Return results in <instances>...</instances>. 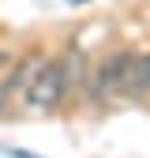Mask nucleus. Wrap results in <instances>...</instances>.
Returning <instances> with one entry per match:
<instances>
[{
  "mask_svg": "<svg viewBox=\"0 0 150 158\" xmlns=\"http://www.w3.org/2000/svg\"><path fill=\"white\" fill-rule=\"evenodd\" d=\"M0 154H8V158H41V154H30V151H15V147H0Z\"/></svg>",
  "mask_w": 150,
  "mask_h": 158,
  "instance_id": "obj_6",
  "label": "nucleus"
},
{
  "mask_svg": "<svg viewBox=\"0 0 150 158\" xmlns=\"http://www.w3.org/2000/svg\"><path fill=\"white\" fill-rule=\"evenodd\" d=\"M26 109L34 113H45V109H56V106H64V79H60V68H56V60H49L41 68V75L34 79V83L26 87V94L19 98Z\"/></svg>",
  "mask_w": 150,
  "mask_h": 158,
  "instance_id": "obj_2",
  "label": "nucleus"
},
{
  "mask_svg": "<svg viewBox=\"0 0 150 158\" xmlns=\"http://www.w3.org/2000/svg\"><path fill=\"white\" fill-rule=\"evenodd\" d=\"M120 87H124V53H105L98 64L90 68V79H86V94H94V102H116L120 98Z\"/></svg>",
  "mask_w": 150,
  "mask_h": 158,
  "instance_id": "obj_1",
  "label": "nucleus"
},
{
  "mask_svg": "<svg viewBox=\"0 0 150 158\" xmlns=\"http://www.w3.org/2000/svg\"><path fill=\"white\" fill-rule=\"evenodd\" d=\"M124 98L146 102L150 98V49H124Z\"/></svg>",
  "mask_w": 150,
  "mask_h": 158,
  "instance_id": "obj_3",
  "label": "nucleus"
},
{
  "mask_svg": "<svg viewBox=\"0 0 150 158\" xmlns=\"http://www.w3.org/2000/svg\"><path fill=\"white\" fill-rule=\"evenodd\" d=\"M49 60H53V56H49L45 49H30V53H23V56L15 60V68L4 75V98H8V102H11V98H23L26 87L41 75V68H45Z\"/></svg>",
  "mask_w": 150,
  "mask_h": 158,
  "instance_id": "obj_4",
  "label": "nucleus"
},
{
  "mask_svg": "<svg viewBox=\"0 0 150 158\" xmlns=\"http://www.w3.org/2000/svg\"><path fill=\"white\" fill-rule=\"evenodd\" d=\"M56 68H60V79H64V102L86 94V79H90V60L79 45H68L60 56H56Z\"/></svg>",
  "mask_w": 150,
  "mask_h": 158,
  "instance_id": "obj_5",
  "label": "nucleus"
}]
</instances>
